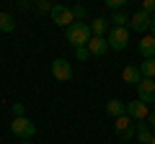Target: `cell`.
Returning a JSON list of instances; mask_svg holds the SVG:
<instances>
[{
	"mask_svg": "<svg viewBox=\"0 0 155 144\" xmlns=\"http://www.w3.org/2000/svg\"><path fill=\"white\" fill-rule=\"evenodd\" d=\"M67 33V41L72 44V49H78V46H88V41L93 39V33H91V26L88 23H72L70 28H65Z\"/></svg>",
	"mask_w": 155,
	"mask_h": 144,
	"instance_id": "cell-1",
	"label": "cell"
},
{
	"mask_svg": "<svg viewBox=\"0 0 155 144\" xmlns=\"http://www.w3.org/2000/svg\"><path fill=\"white\" fill-rule=\"evenodd\" d=\"M106 41H109V49H116V52L127 49V44H129V28H122V26L109 28Z\"/></svg>",
	"mask_w": 155,
	"mask_h": 144,
	"instance_id": "cell-2",
	"label": "cell"
},
{
	"mask_svg": "<svg viewBox=\"0 0 155 144\" xmlns=\"http://www.w3.org/2000/svg\"><path fill=\"white\" fill-rule=\"evenodd\" d=\"M11 131H13V136L23 139V142H31V136L36 134V124H31L26 116H21V118H13Z\"/></svg>",
	"mask_w": 155,
	"mask_h": 144,
	"instance_id": "cell-3",
	"label": "cell"
},
{
	"mask_svg": "<svg viewBox=\"0 0 155 144\" xmlns=\"http://www.w3.org/2000/svg\"><path fill=\"white\" fill-rule=\"evenodd\" d=\"M134 126H137V124H134L129 116L114 118V131H116V136L122 139V142H132V136H134Z\"/></svg>",
	"mask_w": 155,
	"mask_h": 144,
	"instance_id": "cell-4",
	"label": "cell"
},
{
	"mask_svg": "<svg viewBox=\"0 0 155 144\" xmlns=\"http://www.w3.org/2000/svg\"><path fill=\"white\" fill-rule=\"evenodd\" d=\"M52 77H54L57 83H67V80H72V64L67 59H62V57H57V59L52 62Z\"/></svg>",
	"mask_w": 155,
	"mask_h": 144,
	"instance_id": "cell-5",
	"label": "cell"
},
{
	"mask_svg": "<svg viewBox=\"0 0 155 144\" xmlns=\"http://www.w3.org/2000/svg\"><path fill=\"white\" fill-rule=\"evenodd\" d=\"M49 18L57 23V26H62V28H70L72 23H75V18H72V11H70L67 5H52Z\"/></svg>",
	"mask_w": 155,
	"mask_h": 144,
	"instance_id": "cell-6",
	"label": "cell"
},
{
	"mask_svg": "<svg viewBox=\"0 0 155 144\" xmlns=\"http://www.w3.org/2000/svg\"><path fill=\"white\" fill-rule=\"evenodd\" d=\"M127 116L132 118V121H147V116H150V108H147V103H142V100H132V103H127Z\"/></svg>",
	"mask_w": 155,
	"mask_h": 144,
	"instance_id": "cell-7",
	"label": "cell"
},
{
	"mask_svg": "<svg viewBox=\"0 0 155 144\" xmlns=\"http://www.w3.org/2000/svg\"><path fill=\"white\" fill-rule=\"evenodd\" d=\"M137 95H140V100L142 103H155V80H147V77H142L140 80V85H137Z\"/></svg>",
	"mask_w": 155,
	"mask_h": 144,
	"instance_id": "cell-8",
	"label": "cell"
},
{
	"mask_svg": "<svg viewBox=\"0 0 155 144\" xmlns=\"http://www.w3.org/2000/svg\"><path fill=\"white\" fill-rule=\"evenodd\" d=\"M150 21H153V16H147V13L137 11L132 18H129V26H127V28H132V31H137V33L150 31Z\"/></svg>",
	"mask_w": 155,
	"mask_h": 144,
	"instance_id": "cell-9",
	"label": "cell"
},
{
	"mask_svg": "<svg viewBox=\"0 0 155 144\" xmlns=\"http://www.w3.org/2000/svg\"><path fill=\"white\" fill-rule=\"evenodd\" d=\"M106 113H109V116H114V118L127 116V103H124V100H119V98H111L109 103H106Z\"/></svg>",
	"mask_w": 155,
	"mask_h": 144,
	"instance_id": "cell-10",
	"label": "cell"
},
{
	"mask_svg": "<svg viewBox=\"0 0 155 144\" xmlns=\"http://www.w3.org/2000/svg\"><path fill=\"white\" fill-rule=\"evenodd\" d=\"M106 52H109V41H106V39L93 36V39L88 41V54H91V57H104Z\"/></svg>",
	"mask_w": 155,
	"mask_h": 144,
	"instance_id": "cell-11",
	"label": "cell"
},
{
	"mask_svg": "<svg viewBox=\"0 0 155 144\" xmlns=\"http://www.w3.org/2000/svg\"><path fill=\"white\" fill-rule=\"evenodd\" d=\"M137 52L145 57V59H153V57H155V39H153V36H142Z\"/></svg>",
	"mask_w": 155,
	"mask_h": 144,
	"instance_id": "cell-12",
	"label": "cell"
},
{
	"mask_svg": "<svg viewBox=\"0 0 155 144\" xmlns=\"http://www.w3.org/2000/svg\"><path fill=\"white\" fill-rule=\"evenodd\" d=\"M122 80L137 88V85H140V80H142V75H140V67H134V64H127V67H124V72H122Z\"/></svg>",
	"mask_w": 155,
	"mask_h": 144,
	"instance_id": "cell-13",
	"label": "cell"
},
{
	"mask_svg": "<svg viewBox=\"0 0 155 144\" xmlns=\"http://www.w3.org/2000/svg\"><path fill=\"white\" fill-rule=\"evenodd\" d=\"M91 33H93V36H98V39H106V33H109V21H106V18H93V21H91Z\"/></svg>",
	"mask_w": 155,
	"mask_h": 144,
	"instance_id": "cell-14",
	"label": "cell"
},
{
	"mask_svg": "<svg viewBox=\"0 0 155 144\" xmlns=\"http://www.w3.org/2000/svg\"><path fill=\"white\" fill-rule=\"evenodd\" d=\"M134 136L140 139V144H150V142H153V131H150V126L142 124V121L134 126Z\"/></svg>",
	"mask_w": 155,
	"mask_h": 144,
	"instance_id": "cell-15",
	"label": "cell"
},
{
	"mask_svg": "<svg viewBox=\"0 0 155 144\" xmlns=\"http://www.w3.org/2000/svg\"><path fill=\"white\" fill-rule=\"evenodd\" d=\"M140 75L147 77V80H155V57H153V59L140 62Z\"/></svg>",
	"mask_w": 155,
	"mask_h": 144,
	"instance_id": "cell-16",
	"label": "cell"
},
{
	"mask_svg": "<svg viewBox=\"0 0 155 144\" xmlns=\"http://www.w3.org/2000/svg\"><path fill=\"white\" fill-rule=\"evenodd\" d=\"M0 31H3V33L16 31V18H13L11 13H0Z\"/></svg>",
	"mask_w": 155,
	"mask_h": 144,
	"instance_id": "cell-17",
	"label": "cell"
},
{
	"mask_svg": "<svg viewBox=\"0 0 155 144\" xmlns=\"http://www.w3.org/2000/svg\"><path fill=\"white\" fill-rule=\"evenodd\" d=\"M111 21H114V26H122V28L129 26V16H127V13H122V11L114 13V16H111Z\"/></svg>",
	"mask_w": 155,
	"mask_h": 144,
	"instance_id": "cell-18",
	"label": "cell"
},
{
	"mask_svg": "<svg viewBox=\"0 0 155 144\" xmlns=\"http://www.w3.org/2000/svg\"><path fill=\"white\" fill-rule=\"evenodd\" d=\"M34 11L36 13H52V3L49 0H36L34 3Z\"/></svg>",
	"mask_w": 155,
	"mask_h": 144,
	"instance_id": "cell-19",
	"label": "cell"
},
{
	"mask_svg": "<svg viewBox=\"0 0 155 144\" xmlns=\"http://www.w3.org/2000/svg\"><path fill=\"white\" fill-rule=\"evenodd\" d=\"M70 11H72V18H75L78 23H83V18L88 16V11H85L83 5H75V8H70Z\"/></svg>",
	"mask_w": 155,
	"mask_h": 144,
	"instance_id": "cell-20",
	"label": "cell"
},
{
	"mask_svg": "<svg viewBox=\"0 0 155 144\" xmlns=\"http://www.w3.org/2000/svg\"><path fill=\"white\" fill-rule=\"evenodd\" d=\"M140 11H142V13H147V16H155V0H142Z\"/></svg>",
	"mask_w": 155,
	"mask_h": 144,
	"instance_id": "cell-21",
	"label": "cell"
},
{
	"mask_svg": "<svg viewBox=\"0 0 155 144\" xmlns=\"http://www.w3.org/2000/svg\"><path fill=\"white\" fill-rule=\"evenodd\" d=\"M75 59H78V62H85V59H91V54H88V46H78V49H75Z\"/></svg>",
	"mask_w": 155,
	"mask_h": 144,
	"instance_id": "cell-22",
	"label": "cell"
},
{
	"mask_svg": "<svg viewBox=\"0 0 155 144\" xmlns=\"http://www.w3.org/2000/svg\"><path fill=\"white\" fill-rule=\"evenodd\" d=\"M124 3H127V0H106V5H109L111 11H116V13L124 8Z\"/></svg>",
	"mask_w": 155,
	"mask_h": 144,
	"instance_id": "cell-23",
	"label": "cell"
},
{
	"mask_svg": "<svg viewBox=\"0 0 155 144\" xmlns=\"http://www.w3.org/2000/svg\"><path fill=\"white\" fill-rule=\"evenodd\" d=\"M11 111H13V118H21L26 108H23V103H13V105H11Z\"/></svg>",
	"mask_w": 155,
	"mask_h": 144,
	"instance_id": "cell-24",
	"label": "cell"
},
{
	"mask_svg": "<svg viewBox=\"0 0 155 144\" xmlns=\"http://www.w3.org/2000/svg\"><path fill=\"white\" fill-rule=\"evenodd\" d=\"M150 36L155 39V16H153V21H150Z\"/></svg>",
	"mask_w": 155,
	"mask_h": 144,
	"instance_id": "cell-25",
	"label": "cell"
},
{
	"mask_svg": "<svg viewBox=\"0 0 155 144\" xmlns=\"http://www.w3.org/2000/svg\"><path fill=\"white\" fill-rule=\"evenodd\" d=\"M147 126H155V113H150V116H147Z\"/></svg>",
	"mask_w": 155,
	"mask_h": 144,
	"instance_id": "cell-26",
	"label": "cell"
},
{
	"mask_svg": "<svg viewBox=\"0 0 155 144\" xmlns=\"http://www.w3.org/2000/svg\"><path fill=\"white\" fill-rule=\"evenodd\" d=\"M150 144H155V134H153V142H150Z\"/></svg>",
	"mask_w": 155,
	"mask_h": 144,
	"instance_id": "cell-27",
	"label": "cell"
},
{
	"mask_svg": "<svg viewBox=\"0 0 155 144\" xmlns=\"http://www.w3.org/2000/svg\"><path fill=\"white\" fill-rule=\"evenodd\" d=\"M21 144H31V142H21Z\"/></svg>",
	"mask_w": 155,
	"mask_h": 144,
	"instance_id": "cell-28",
	"label": "cell"
}]
</instances>
